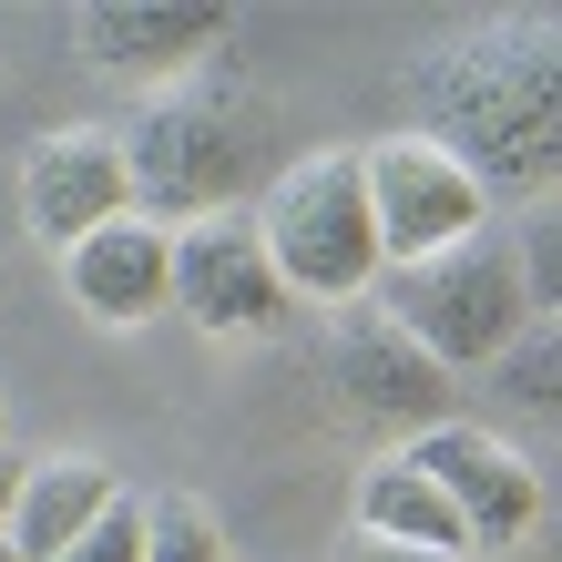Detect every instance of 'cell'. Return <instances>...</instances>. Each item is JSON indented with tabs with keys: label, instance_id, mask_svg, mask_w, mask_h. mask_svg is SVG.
Listing matches in <instances>:
<instances>
[{
	"label": "cell",
	"instance_id": "ac0fdd59",
	"mask_svg": "<svg viewBox=\"0 0 562 562\" xmlns=\"http://www.w3.org/2000/svg\"><path fill=\"white\" fill-rule=\"evenodd\" d=\"M327 562H471V552H409V542H379V532H338Z\"/></svg>",
	"mask_w": 562,
	"mask_h": 562
},
{
	"label": "cell",
	"instance_id": "7a4b0ae2",
	"mask_svg": "<svg viewBox=\"0 0 562 562\" xmlns=\"http://www.w3.org/2000/svg\"><path fill=\"white\" fill-rule=\"evenodd\" d=\"M123 164H134V215L175 225V236L205 215H236V194L256 175V103L225 72L164 82L123 123Z\"/></svg>",
	"mask_w": 562,
	"mask_h": 562
},
{
	"label": "cell",
	"instance_id": "ffe728a7",
	"mask_svg": "<svg viewBox=\"0 0 562 562\" xmlns=\"http://www.w3.org/2000/svg\"><path fill=\"white\" fill-rule=\"evenodd\" d=\"M0 562H21V552H11V532H0Z\"/></svg>",
	"mask_w": 562,
	"mask_h": 562
},
{
	"label": "cell",
	"instance_id": "7c38bea8",
	"mask_svg": "<svg viewBox=\"0 0 562 562\" xmlns=\"http://www.w3.org/2000/svg\"><path fill=\"white\" fill-rule=\"evenodd\" d=\"M92 61H113V72H194L225 31V11H144V0H92V11L72 21Z\"/></svg>",
	"mask_w": 562,
	"mask_h": 562
},
{
	"label": "cell",
	"instance_id": "9c48e42d",
	"mask_svg": "<svg viewBox=\"0 0 562 562\" xmlns=\"http://www.w3.org/2000/svg\"><path fill=\"white\" fill-rule=\"evenodd\" d=\"M400 450L450 491V512H460V532H471V552H512V542L542 521V471L502 440V429H481V419H440L429 440H400Z\"/></svg>",
	"mask_w": 562,
	"mask_h": 562
},
{
	"label": "cell",
	"instance_id": "52a82bcc",
	"mask_svg": "<svg viewBox=\"0 0 562 562\" xmlns=\"http://www.w3.org/2000/svg\"><path fill=\"white\" fill-rule=\"evenodd\" d=\"M175 307L205 327V338H267V327H286L296 296H286L277 256H267V225L246 205L175 236Z\"/></svg>",
	"mask_w": 562,
	"mask_h": 562
},
{
	"label": "cell",
	"instance_id": "3957f363",
	"mask_svg": "<svg viewBox=\"0 0 562 562\" xmlns=\"http://www.w3.org/2000/svg\"><path fill=\"white\" fill-rule=\"evenodd\" d=\"M256 225H267V256H277V277H286L296 307H358V296H379V277H389L358 144L296 154L286 175L256 194Z\"/></svg>",
	"mask_w": 562,
	"mask_h": 562
},
{
	"label": "cell",
	"instance_id": "e0dca14e",
	"mask_svg": "<svg viewBox=\"0 0 562 562\" xmlns=\"http://www.w3.org/2000/svg\"><path fill=\"white\" fill-rule=\"evenodd\" d=\"M61 562H144V502L123 491V502H113L103 521H92V532H82L72 552H61Z\"/></svg>",
	"mask_w": 562,
	"mask_h": 562
},
{
	"label": "cell",
	"instance_id": "d6986e66",
	"mask_svg": "<svg viewBox=\"0 0 562 562\" xmlns=\"http://www.w3.org/2000/svg\"><path fill=\"white\" fill-rule=\"evenodd\" d=\"M21 481H31V460L0 450V532H11V512H21Z\"/></svg>",
	"mask_w": 562,
	"mask_h": 562
},
{
	"label": "cell",
	"instance_id": "30bf717a",
	"mask_svg": "<svg viewBox=\"0 0 562 562\" xmlns=\"http://www.w3.org/2000/svg\"><path fill=\"white\" fill-rule=\"evenodd\" d=\"M61 277H72V307H82V317L144 327L154 307H175V225L113 215L103 236H82L72 256H61Z\"/></svg>",
	"mask_w": 562,
	"mask_h": 562
},
{
	"label": "cell",
	"instance_id": "277c9868",
	"mask_svg": "<svg viewBox=\"0 0 562 562\" xmlns=\"http://www.w3.org/2000/svg\"><path fill=\"white\" fill-rule=\"evenodd\" d=\"M369 307L400 327V338H419L440 369H491L521 327H532V286H521V246L502 236V225H481V236H460L440 256H409V267H389Z\"/></svg>",
	"mask_w": 562,
	"mask_h": 562
},
{
	"label": "cell",
	"instance_id": "5bb4252c",
	"mask_svg": "<svg viewBox=\"0 0 562 562\" xmlns=\"http://www.w3.org/2000/svg\"><path fill=\"white\" fill-rule=\"evenodd\" d=\"M491 389H502L512 409H532V419H562V317L521 327V338L491 358Z\"/></svg>",
	"mask_w": 562,
	"mask_h": 562
},
{
	"label": "cell",
	"instance_id": "8992f818",
	"mask_svg": "<svg viewBox=\"0 0 562 562\" xmlns=\"http://www.w3.org/2000/svg\"><path fill=\"white\" fill-rule=\"evenodd\" d=\"M369 164V205H379V246L389 267H409V256H440L460 236H481L491 225V194L460 154H440L429 134H389V144H358Z\"/></svg>",
	"mask_w": 562,
	"mask_h": 562
},
{
	"label": "cell",
	"instance_id": "8fae6325",
	"mask_svg": "<svg viewBox=\"0 0 562 562\" xmlns=\"http://www.w3.org/2000/svg\"><path fill=\"white\" fill-rule=\"evenodd\" d=\"M123 502V481H113V460H92V450H61V460H31V481H21V512H11V552L21 562H61L92 521H103Z\"/></svg>",
	"mask_w": 562,
	"mask_h": 562
},
{
	"label": "cell",
	"instance_id": "4fadbf2b",
	"mask_svg": "<svg viewBox=\"0 0 562 562\" xmlns=\"http://www.w3.org/2000/svg\"><path fill=\"white\" fill-rule=\"evenodd\" d=\"M348 532H379V542H409V552H471V532H460L450 491L419 471L409 450H389L358 471V502H348Z\"/></svg>",
	"mask_w": 562,
	"mask_h": 562
},
{
	"label": "cell",
	"instance_id": "6da1fadb",
	"mask_svg": "<svg viewBox=\"0 0 562 562\" xmlns=\"http://www.w3.org/2000/svg\"><path fill=\"white\" fill-rule=\"evenodd\" d=\"M419 134L460 154L481 194H532L562 175V21L502 11L419 61Z\"/></svg>",
	"mask_w": 562,
	"mask_h": 562
},
{
	"label": "cell",
	"instance_id": "5b68a950",
	"mask_svg": "<svg viewBox=\"0 0 562 562\" xmlns=\"http://www.w3.org/2000/svg\"><path fill=\"white\" fill-rule=\"evenodd\" d=\"M317 369H327V389H338L358 419H389V429H409V440H429L440 419H460V409H450L460 379H450L419 338H400L369 296L317 317Z\"/></svg>",
	"mask_w": 562,
	"mask_h": 562
},
{
	"label": "cell",
	"instance_id": "2e32d148",
	"mask_svg": "<svg viewBox=\"0 0 562 562\" xmlns=\"http://www.w3.org/2000/svg\"><path fill=\"white\" fill-rule=\"evenodd\" d=\"M521 286H532V317H562V194H542L532 225H521Z\"/></svg>",
	"mask_w": 562,
	"mask_h": 562
},
{
	"label": "cell",
	"instance_id": "ba28073f",
	"mask_svg": "<svg viewBox=\"0 0 562 562\" xmlns=\"http://www.w3.org/2000/svg\"><path fill=\"white\" fill-rule=\"evenodd\" d=\"M21 215L52 256L103 236L113 215H134V164H123V123H61L21 164Z\"/></svg>",
	"mask_w": 562,
	"mask_h": 562
},
{
	"label": "cell",
	"instance_id": "44dd1931",
	"mask_svg": "<svg viewBox=\"0 0 562 562\" xmlns=\"http://www.w3.org/2000/svg\"><path fill=\"white\" fill-rule=\"evenodd\" d=\"M0 450H11V429H0Z\"/></svg>",
	"mask_w": 562,
	"mask_h": 562
},
{
	"label": "cell",
	"instance_id": "9a60e30c",
	"mask_svg": "<svg viewBox=\"0 0 562 562\" xmlns=\"http://www.w3.org/2000/svg\"><path fill=\"white\" fill-rule=\"evenodd\" d=\"M144 562H225V521L194 491H154L144 502Z\"/></svg>",
	"mask_w": 562,
	"mask_h": 562
}]
</instances>
